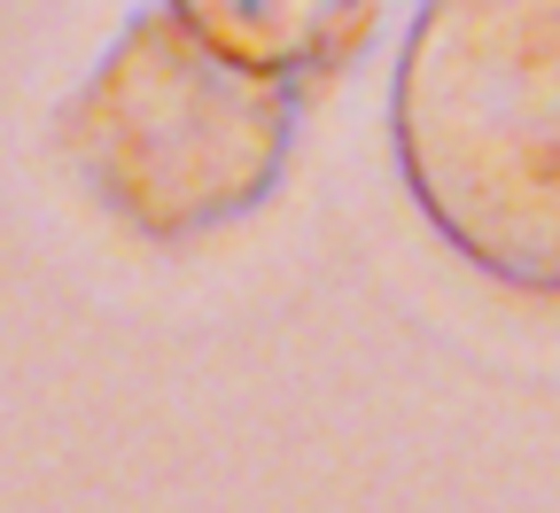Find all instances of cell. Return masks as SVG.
Segmentation results:
<instances>
[{
	"instance_id": "6da1fadb",
	"label": "cell",
	"mask_w": 560,
	"mask_h": 513,
	"mask_svg": "<svg viewBox=\"0 0 560 513\" xmlns=\"http://www.w3.org/2000/svg\"><path fill=\"white\" fill-rule=\"evenodd\" d=\"M389 149L452 257L560 304V0H429L389 70Z\"/></svg>"
},
{
	"instance_id": "7a4b0ae2",
	"label": "cell",
	"mask_w": 560,
	"mask_h": 513,
	"mask_svg": "<svg viewBox=\"0 0 560 513\" xmlns=\"http://www.w3.org/2000/svg\"><path fill=\"white\" fill-rule=\"evenodd\" d=\"M55 149L140 242H195L280 187L296 86L257 79L172 9H149L55 109Z\"/></svg>"
},
{
	"instance_id": "3957f363",
	"label": "cell",
	"mask_w": 560,
	"mask_h": 513,
	"mask_svg": "<svg viewBox=\"0 0 560 513\" xmlns=\"http://www.w3.org/2000/svg\"><path fill=\"white\" fill-rule=\"evenodd\" d=\"M164 9L257 79L312 86V79H335L374 39L382 0H164Z\"/></svg>"
}]
</instances>
